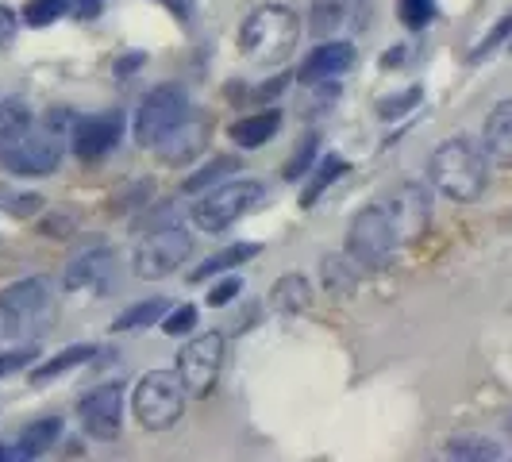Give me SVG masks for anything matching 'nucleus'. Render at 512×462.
Returning a JSON list of instances; mask_svg holds the SVG:
<instances>
[{
	"label": "nucleus",
	"instance_id": "12",
	"mask_svg": "<svg viewBox=\"0 0 512 462\" xmlns=\"http://www.w3.org/2000/svg\"><path fill=\"white\" fill-rule=\"evenodd\" d=\"M124 139V116L120 112H97L89 120H77L70 131V143L81 162H97L108 151H116Z\"/></svg>",
	"mask_w": 512,
	"mask_h": 462
},
{
	"label": "nucleus",
	"instance_id": "30",
	"mask_svg": "<svg viewBox=\"0 0 512 462\" xmlns=\"http://www.w3.org/2000/svg\"><path fill=\"white\" fill-rule=\"evenodd\" d=\"M74 0H27L24 4V24L27 27H51L58 16L70 12Z\"/></svg>",
	"mask_w": 512,
	"mask_h": 462
},
{
	"label": "nucleus",
	"instance_id": "37",
	"mask_svg": "<svg viewBox=\"0 0 512 462\" xmlns=\"http://www.w3.org/2000/svg\"><path fill=\"white\" fill-rule=\"evenodd\" d=\"M35 347H16V351H4L0 355V378H8V374H16V370H24V366H31L35 362Z\"/></svg>",
	"mask_w": 512,
	"mask_h": 462
},
{
	"label": "nucleus",
	"instance_id": "3",
	"mask_svg": "<svg viewBox=\"0 0 512 462\" xmlns=\"http://www.w3.org/2000/svg\"><path fill=\"white\" fill-rule=\"evenodd\" d=\"M301 39V16L285 4H258L239 27V51L255 66H278L285 62Z\"/></svg>",
	"mask_w": 512,
	"mask_h": 462
},
{
	"label": "nucleus",
	"instance_id": "28",
	"mask_svg": "<svg viewBox=\"0 0 512 462\" xmlns=\"http://www.w3.org/2000/svg\"><path fill=\"white\" fill-rule=\"evenodd\" d=\"M339 24H343V0H316V4H312L308 31H312L316 39H332Z\"/></svg>",
	"mask_w": 512,
	"mask_h": 462
},
{
	"label": "nucleus",
	"instance_id": "42",
	"mask_svg": "<svg viewBox=\"0 0 512 462\" xmlns=\"http://www.w3.org/2000/svg\"><path fill=\"white\" fill-rule=\"evenodd\" d=\"M74 8L81 12V16H97L104 8V0H74Z\"/></svg>",
	"mask_w": 512,
	"mask_h": 462
},
{
	"label": "nucleus",
	"instance_id": "32",
	"mask_svg": "<svg viewBox=\"0 0 512 462\" xmlns=\"http://www.w3.org/2000/svg\"><path fill=\"white\" fill-rule=\"evenodd\" d=\"M0 208L12 212L16 220H27V216H39L43 212V197L39 193H16V189L0 185Z\"/></svg>",
	"mask_w": 512,
	"mask_h": 462
},
{
	"label": "nucleus",
	"instance_id": "40",
	"mask_svg": "<svg viewBox=\"0 0 512 462\" xmlns=\"http://www.w3.org/2000/svg\"><path fill=\"white\" fill-rule=\"evenodd\" d=\"M151 4H162L178 24H189V20H193V0H151Z\"/></svg>",
	"mask_w": 512,
	"mask_h": 462
},
{
	"label": "nucleus",
	"instance_id": "27",
	"mask_svg": "<svg viewBox=\"0 0 512 462\" xmlns=\"http://www.w3.org/2000/svg\"><path fill=\"white\" fill-rule=\"evenodd\" d=\"M231 170H235V162H231V158H212V162H205L193 178L181 181V189H185L189 197H201V193H208L212 185H220V181L228 178Z\"/></svg>",
	"mask_w": 512,
	"mask_h": 462
},
{
	"label": "nucleus",
	"instance_id": "11",
	"mask_svg": "<svg viewBox=\"0 0 512 462\" xmlns=\"http://www.w3.org/2000/svg\"><path fill=\"white\" fill-rule=\"evenodd\" d=\"M77 416H81V428L101 443H112L124 432V385L120 382H104L97 389H89L81 401H77Z\"/></svg>",
	"mask_w": 512,
	"mask_h": 462
},
{
	"label": "nucleus",
	"instance_id": "18",
	"mask_svg": "<svg viewBox=\"0 0 512 462\" xmlns=\"http://www.w3.org/2000/svg\"><path fill=\"white\" fill-rule=\"evenodd\" d=\"M278 128H282V112L274 108V112H255V116L235 120L228 135L243 147V151H255V147H266V143L278 135Z\"/></svg>",
	"mask_w": 512,
	"mask_h": 462
},
{
	"label": "nucleus",
	"instance_id": "6",
	"mask_svg": "<svg viewBox=\"0 0 512 462\" xmlns=\"http://www.w3.org/2000/svg\"><path fill=\"white\" fill-rule=\"evenodd\" d=\"M262 181H220V185H212L208 193H201L197 201H193V224L208 235H216V231L231 228L239 216H247L251 208L262 201Z\"/></svg>",
	"mask_w": 512,
	"mask_h": 462
},
{
	"label": "nucleus",
	"instance_id": "38",
	"mask_svg": "<svg viewBox=\"0 0 512 462\" xmlns=\"http://www.w3.org/2000/svg\"><path fill=\"white\" fill-rule=\"evenodd\" d=\"M239 293H243V282H239V278H228V282H216V285H212L205 301H208V308H224V305H231V301H235Z\"/></svg>",
	"mask_w": 512,
	"mask_h": 462
},
{
	"label": "nucleus",
	"instance_id": "19",
	"mask_svg": "<svg viewBox=\"0 0 512 462\" xmlns=\"http://www.w3.org/2000/svg\"><path fill=\"white\" fill-rule=\"evenodd\" d=\"M62 428H66V420L62 416H39V420H31L24 432H20V455L24 459H35V455H47L51 447H58V439H62Z\"/></svg>",
	"mask_w": 512,
	"mask_h": 462
},
{
	"label": "nucleus",
	"instance_id": "7",
	"mask_svg": "<svg viewBox=\"0 0 512 462\" xmlns=\"http://www.w3.org/2000/svg\"><path fill=\"white\" fill-rule=\"evenodd\" d=\"M397 247L401 243H397V231H393V220H389L385 205L362 208L359 216L351 220V228H347V258L359 270H382Z\"/></svg>",
	"mask_w": 512,
	"mask_h": 462
},
{
	"label": "nucleus",
	"instance_id": "33",
	"mask_svg": "<svg viewBox=\"0 0 512 462\" xmlns=\"http://www.w3.org/2000/svg\"><path fill=\"white\" fill-rule=\"evenodd\" d=\"M193 328H197V308L193 305H181L162 316V332L166 335H193Z\"/></svg>",
	"mask_w": 512,
	"mask_h": 462
},
{
	"label": "nucleus",
	"instance_id": "23",
	"mask_svg": "<svg viewBox=\"0 0 512 462\" xmlns=\"http://www.w3.org/2000/svg\"><path fill=\"white\" fill-rule=\"evenodd\" d=\"M166 316V301L162 297H151V301H139V305L124 308L116 320H112V332H143L151 324H162Z\"/></svg>",
	"mask_w": 512,
	"mask_h": 462
},
{
	"label": "nucleus",
	"instance_id": "8",
	"mask_svg": "<svg viewBox=\"0 0 512 462\" xmlns=\"http://www.w3.org/2000/svg\"><path fill=\"white\" fill-rule=\"evenodd\" d=\"M189 116H193V108H189V93L181 85H154L135 108V143L154 151Z\"/></svg>",
	"mask_w": 512,
	"mask_h": 462
},
{
	"label": "nucleus",
	"instance_id": "29",
	"mask_svg": "<svg viewBox=\"0 0 512 462\" xmlns=\"http://www.w3.org/2000/svg\"><path fill=\"white\" fill-rule=\"evenodd\" d=\"M35 116H31V104L24 101H0V147L8 143V139H16L20 131L31 124Z\"/></svg>",
	"mask_w": 512,
	"mask_h": 462
},
{
	"label": "nucleus",
	"instance_id": "13",
	"mask_svg": "<svg viewBox=\"0 0 512 462\" xmlns=\"http://www.w3.org/2000/svg\"><path fill=\"white\" fill-rule=\"evenodd\" d=\"M355 66V47L347 39H324L320 47H312L308 58L301 62V81L305 85H324V81H335Z\"/></svg>",
	"mask_w": 512,
	"mask_h": 462
},
{
	"label": "nucleus",
	"instance_id": "10",
	"mask_svg": "<svg viewBox=\"0 0 512 462\" xmlns=\"http://www.w3.org/2000/svg\"><path fill=\"white\" fill-rule=\"evenodd\" d=\"M385 208H389V220H393V231H397L401 247L420 243L428 235V228H432V189L424 181L397 185V193L385 201Z\"/></svg>",
	"mask_w": 512,
	"mask_h": 462
},
{
	"label": "nucleus",
	"instance_id": "25",
	"mask_svg": "<svg viewBox=\"0 0 512 462\" xmlns=\"http://www.w3.org/2000/svg\"><path fill=\"white\" fill-rule=\"evenodd\" d=\"M447 459H466V462H493L501 459V447L486 436H451L443 447Z\"/></svg>",
	"mask_w": 512,
	"mask_h": 462
},
{
	"label": "nucleus",
	"instance_id": "1",
	"mask_svg": "<svg viewBox=\"0 0 512 462\" xmlns=\"http://www.w3.org/2000/svg\"><path fill=\"white\" fill-rule=\"evenodd\" d=\"M428 181L439 197L455 205H474L489 185V158L482 143H474L470 135L443 139L428 158Z\"/></svg>",
	"mask_w": 512,
	"mask_h": 462
},
{
	"label": "nucleus",
	"instance_id": "21",
	"mask_svg": "<svg viewBox=\"0 0 512 462\" xmlns=\"http://www.w3.org/2000/svg\"><path fill=\"white\" fill-rule=\"evenodd\" d=\"M270 301L278 312H305L312 305V285L305 274H282L270 289Z\"/></svg>",
	"mask_w": 512,
	"mask_h": 462
},
{
	"label": "nucleus",
	"instance_id": "26",
	"mask_svg": "<svg viewBox=\"0 0 512 462\" xmlns=\"http://www.w3.org/2000/svg\"><path fill=\"white\" fill-rule=\"evenodd\" d=\"M351 266H355L351 258H335V255L324 258L320 274H324V289H328L332 297H347V293H355V270H351Z\"/></svg>",
	"mask_w": 512,
	"mask_h": 462
},
{
	"label": "nucleus",
	"instance_id": "5",
	"mask_svg": "<svg viewBox=\"0 0 512 462\" xmlns=\"http://www.w3.org/2000/svg\"><path fill=\"white\" fill-rule=\"evenodd\" d=\"M193 255V235L181 224H166V228L147 231L135 251H131V270L143 282H162L170 274H178L181 262Z\"/></svg>",
	"mask_w": 512,
	"mask_h": 462
},
{
	"label": "nucleus",
	"instance_id": "15",
	"mask_svg": "<svg viewBox=\"0 0 512 462\" xmlns=\"http://www.w3.org/2000/svg\"><path fill=\"white\" fill-rule=\"evenodd\" d=\"M0 305L12 316L16 328H24V324H31L43 308L51 305V282H47V278H24V282L8 285V289L0 293Z\"/></svg>",
	"mask_w": 512,
	"mask_h": 462
},
{
	"label": "nucleus",
	"instance_id": "17",
	"mask_svg": "<svg viewBox=\"0 0 512 462\" xmlns=\"http://www.w3.org/2000/svg\"><path fill=\"white\" fill-rule=\"evenodd\" d=\"M482 151H486L489 166H512V101H501L486 116Z\"/></svg>",
	"mask_w": 512,
	"mask_h": 462
},
{
	"label": "nucleus",
	"instance_id": "14",
	"mask_svg": "<svg viewBox=\"0 0 512 462\" xmlns=\"http://www.w3.org/2000/svg\"><path fill=\"white\" fill-rule=\"evenodd\" d=\"M112 270V255L108 247H85L81 255H74L62 270V289L66 293H97L108 282Z\"/></svg>",
	"mask_w": 512,
	"mask_h": 462
},
{
	"label": "nucleus",
	"instance_id": "31",
	"mask_svg": "<svg viewBox=\"0 0 512 462\" xmlns=\"http://www.w3.org/2000/svg\"><path fill=\"white\" fill-rule=\"evenodd\" d=\"M397 12L409 31H424L439 16V4L436 0H397Z\"/></svg>",
	"mask_w": 512,
	"mask_h": 462
},
{
	"label": "nucleus",
	"instance_id": "44",
	"mask_svg": "<svg viewBox=\"0 0 512 462\" xmlns=\"http://www.w3.org/2000/svg\"><path fill=\"white\" fill-rule=\"evenodd\" d=\"M505 432H509V436H512V416H509V420H505Z\"/></svg>",
	"mask_w": 512,
	"mask_h": 462
},
{
	"label": "nucleus",
	"instance_id": "20",
	"mask_svg": "<svg viewBox=\"0 0 512 462\" xmlns=\"http://www.w3.org/2000/svg\"><path fill=\"white\" fill-rule=\"evenodd\" d=\"M93 355H97V347H93V343H74V347H66V351H58L54 359L39 362V366L31 370V382H35V385L54 382V378H62V374H70V370H77V366H85V362H93Z\"/></svg>",
	"mask_w": 512,
	"mask_h": 462
},
{
	"label": "nucleus",
	"instance_id": "34",
	"mask_svg": "<svg viewBox=\"0 0 512 462\" xmlns=\"http://www.w3.org/2000/svg\"><path fill=\"white\" fill-rule=\"evenodd\" d=\"M420 97H424V93H420L416 85H412V89H405L401 97H385V101H378V116H382V120H393V116H405V112H409L412 104H420Z\"/></svg>",
	"mask_w": 512,
	"mask_h": 462
},
{
	"label": "nucleus",
	"instance_id": "4",
	"mask_svg": "<svg viewBox=\"0 0 512 462\" xmlns=\"http://www.w3.org/2000/svg\"><path fill=\"white\" fill-rule=\"evenodd\" d=\"M185 382L178 370H151L131 389V412L139 428L147 432H170L185 416Z\"/></svg>",
	"mask_w": 512,
	"mask_h": 462
},
{
	"label": "nucleus",
	"instance_id": "24",
	"mask_svg": "<svg viewBox=\"0 0 512 462\" xmlns=\"http://www.w3.org/2000/svg\"><path fill=\"white\" fill-rule=\"evenodd\" d=\"M262 247L258 243H235L228 251H220V255H212L208 262H201L197 270H193V282H208V278H216V274H228L235 270L239 262H247V258H255Z\"/></svg>",
	"mask_w": 512,
	"mask_h": 462
},
{
	"label": "nucleus",
	"instance_id": "35",
	"mask_svg": "<svg viewBox=\"0 0 512 462\" xmlns=\"http://www.w3.org/2000/svg\"><path fill=\"white\" fill-rule=\"evenodd\" d=\"M77 228V216L74 212H54V216H47L43 224H39V231L47 235V239H70Z\"/></svg>",
	"mask_w": 512,
	"mask_h": 462
},
{
	"label": "nucleus",
	"instance_id": "39",
	"mask_svg": "<svg viewBox=\"0 0 512 462\" xmlns=\"http://www.w3.org/2000/svg\"><path fill=\"white\" fill-rule=\"evenodd\" d=\"M16 31H20V20H16V12H12L8 4H0V54L8 51L12 43H16Z\"/></svg>",
	"mask_w": 512,
	"mask_h": 462
},
{
	"label": "nucleus",
	"instance_id": "16",
	"mask_svg": "<svg viewBox=\"0 0 512 462\" xmlns=\"http://www.w3.org/2000/svg\"><path fill=\"white\" fill-rule=\"evenodd\" d=\"M205 143H208V120L189 116V120H181L178 128L170 131L154 151H158L162 162H170V166H189L197 154L205 151Z\"/></svg>",
	"mask_w": 512,
	"mask_h": 462
},
{
	"label": "nucleus",
	"instance_id": "45",
	"mask_svg": "<svg viewBox=\"0 0 512 462\" xmlns=\"http://www.w3.org/2000/svg\"><path fill=\"white\" fill-rule=\"evenodd\" d=\"M505 47H509V51H512V35H509V43H505Z\"/></svg>",
	"mask_w": 512,
	"mask_h": 462
},
{
	"label": "nucleus",
	"instance_id": "43",
	"mask_svg": "<svg viewBox=\"0 0 512 462\" xmlns=\"http://www.w3.org/2000/svg\"><path fill=\"white\" fill-rule=\"evenodd\" d=\"M16 332H20V328L12 324V316H8V312H4V305H0V339H4V335H16Z\"/></svg>",
	"mask_w": 512,
	"mask_h": 462
},
{
	"label": "nucleus",
	"instance_id": "2",
	"mask_svg": "<svg viewBox=\"0 0 512 462\" xmlns=\"http://www.w3.org/2000/svg\"><path fill=\"white\" fill-rule=\"evenodd\" d=\"M70 112H51L47 120H31L16 139H8L0 147V166L12 178H47L62 166L66 154V128H70Z\"/></svg>",
	"mask_w": 512,
	"mask_h": 462
},
{
	"label": "nucleus",
	"instance_id": "36",
	"mask_svg": "<svg viewBox=\"0 0 512 462\" xmlns=\"http://www.w3.org/2000/svg\"><path fill=\"white\" fill-rule=\"evenodd\" d=\"M312 154H316V139L308 135L305 143L297 147V154H293V158L285 162V178H289V181H297V178H301V174H308V166H312Z\"/></svg>",
	"mask_w": 512,
	"mask_h": 462
},
{
	"label": "nucleus",
	"instance_id": "22",
	"mask_svg": "<svg viewBox=\"0 0 512 462\" xmlns=\"http://www.w3.org/2000/svg\"><path fill=\"white\" fill-rule=\"evenodd\" d=\"M351 170V162L347 158H339V154H328L316 170H308V185L301 189V208H312L316 201H320V193L332 185V181H339L343 174Z\"/></svg>",
	"mask_w": 512,
	"mask_h": 462
},
{
	"label": "nucleus",
	"instance_id": "9",
	"mask_svg": "<svg viewBox=\"0 0 512 462\" xmlns=\"http://www.w3.org/2000/svg\"><path fill=\"white\" fill-rule=\"evenodd\" d=\"M224 347H228V339L220 332H201L193 335L185 347H181L178 355V374L185 389L193 393V397H208L212 393V385L220 382V370H224Z\"/></svg>",
	"mask_w": 512,
	"mask_h": 462
},
{
	"label": "nucleus",
	"instance_id": "41",
	"mask_svg": "<svg viewBox=\"0 0 512 462\" xmlns=\"http://www.w3.org/2000/svg\"><path fill=\"white\" fill-rule=\"evenodd\" d=\"M143 66V54H128V58H116V77H128Z\"/></svg>",
	"mask_w": 512,
	"mask_h": 462
}]
</instances>
